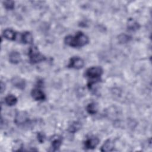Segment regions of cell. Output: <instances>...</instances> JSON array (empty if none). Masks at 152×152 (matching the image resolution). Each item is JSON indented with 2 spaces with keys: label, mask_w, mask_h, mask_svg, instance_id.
<instances>
[{
  "label": "cell",
  "mask_w": 152,
  "mask_h": 152,
  "mask_svg": "<svg viewBox=\"0 0 152 152\" xmlns=\"http://www.w3.org/2000/svg\"><path fill=\"white\" fill-rule=\"evenodd\" d=\"M65 43L71 47H81L87 45L89 39L87 35L81 31L78 32L75 36L68 35L65 37Z\"/></svg>",
  "instance_id": "cell-1"
},
{
  "label": "cell",
  "mask_w": 152,
  "mask_h": 152,
  "mask_svg": "<svg viewBox=\"0 0 152 152\" xmlns=\"http://www.w3.org/2000/svg\"><path fill=\"white\" fill-rule=\"evenodd\" d=\"M28 56L31 64H37L46 59L44 55L40 53L36 46H31L28 50Z\"/></svg>",
  "instance_id": "cell-2"
},
{
  "label": "cell",
  "mask_w": 152,
  "mask_h": 152,
  "mask_svg": "<svg viewBox=\"0 0 152 152\" xmlns=\"http://www.w3.org/2000/svg\"><path fill=\"white\" fill-rule=\"evenodd\" d=\"M103 74V69L100 66H93L88 68L86 72L85 75L90 79H96L99 80V78Z\"/></svg>",
  "instance_id": "cell-3"
},
{
  "label": "cell",
  "mask_w": 152,
  "mask_h": 152,
  "mask_svg": "<svg viewBox=\"0 0 152 152\" xmlns=\"http://www.w3.org/2000/svg\"><path fill=\"white\" fill-rule=\"evenodd\" d=\"M14 122L17 125H23L27 124L29 122V117L26 112L21 111L16 113Z\"/></svg>",
  "instance_id": "cell-4"
},
{
  "label": "cell",
  "mask_w": 152,
  "mask_h": 152,
  "mask_svg": "<svg viewBox=\"0 0 152 152\" xmlns=\"http://www.w3.org/2000/svg\"><path fill=\"white\" fill-rule=\"evenodd\" d=\"M84 65V61L81 58L78 56H74L70 59L68 67L78 69L83 68Z\"/></svg>",
  "instance_id": "cell-5"
},
{
  "label": "cell",
  "mask_w": 152,
  "mask_h": 152,
  "mask_svg": "<svg viewBox=\"0 0 152 152\" xmlns=\"http://www.w3.org/2000/svg\"><path fill=\"white\" fill-rule=\"evenodd\" d=\"M99 142V138L93 137L87 139L84 142V146L86 149H94L98 145Z\"/></svg>",
  "instance_id": "cell-6"
},
{
  "label": "cell",
  "mask_w": 152,
  "mask_h": 152,
  "mask_svg": "<svg viewBox=\"0 0 152 152\" xmlns=\"http://www.w3.org/2000/svg\"><path fill=\"white\" fill-rule=\"evenodd\" d=\"M31 94L32 97L38 101H42L46 99V96L45 93L39 88H34L31 90Z\"/></svg>",
  "instance_id": "cell-7"
},
{
  "label": "cell",
  "mask_w": 152,
  "mask_h": 152,
  "mask_svg": "<svg viewBox=\"0 0 152 152\" xmlns=\"http://www.w3.org/2000/svg\"><path fill=\"white\" fill-rule=\"evenodd\" d=\"M11 83L14 87L21 90L24 89L26 86L25 81L23 78L18 77H15L12 78L11 80Z\"/></svg>",
  "instance_id": "cell-8"
},
{
  "label": "cell",
  "mask_w": 152,
  "mask_h": 152,
  "mask_svg": "<svg viewBox=\"0 0 152 152\" xmlns=\"http://www.w3.org/2000/svg\"><path fill=\"white\" fill-rule=\"evenodd\" d=\"M62 139L59 135H55L51 139V145L53 150L56 151L59 149L62 144Z\"/></svg>",
  "instance_id": "cell-9"
},
{
  "label": "cell",
  "mask_w": 152,
  "mask_h": 152,
  "mask_svg": "<svg viewBox=\"0 0 152 152\" xmlns=\"http://www.w3.org/2000/svg\"><path fill=\"white\" fill-rule=\"evenodd\" d=\"M9 61L11 63L17 64L21 61V55L17 51H12L9 55Z\"/></svg>",
  "instance_id": "cell-10"
},
{
  "label": "cell",
  "mask_w": 152,
  "mask_h": 152,
  "mask_svg": "<svg viewBox=\"0 0 152 152\" xmlns=\"http://www.w3.org/2000/svg\"><path fill=\"white\" fill-rule=\"evenodd\" d=\"M16 33L10 28H7L3 31V36L10 40H14L16 39Z\"/></svg>",
  "instance_id": "cell-11"
},
{
  "label": "cell",
  "mask_w": 152,
  "mask_h": 152,
  "mask_svg": "<svg viewBox=\"0 0 152 152\" xmlns=\"http://www.w3.org/2000/svg\"><path fill=\"white\" fill-rule=\"evenodd\" d=\"M114 149V143L110 140H106L101 147L102 151H111Z\"/></svg>",
  "instance_id": "cell-12"
},
{
  "label": "cell",
  "mask_w": 152,
  "mask_h": 152,
  "mask_svg": "<svg viewBox=\"0 0 152 152\" xmlns=\"http://www.w3.org/2000/svg\"><path fill=\"white\" fill-rule=\"evenodd\" d=\"M127 27L130 30L135 31L139 29L140 26L135 20H134L132 18H129L128 19L127 22Z\"/></svg>",
  "instance_id": "cell-13"
},
{
  "label": "cell",
  "mask_w": 152,
  "mask_h": 152,
  "mask_svg": "<svg viewBox=\"0 0 152 152\" xmlns=\"http://www.w3.org/2000/svg\"><path fill=\"white\" fill-rule=\"evenodd\" d=\"M21 41L25 44L31 43L33 40L32 34L28 31L24 32L21 35Z\"/></svg>",
  "instance_id": "cell-14"
},
{
  "label": "cell",
  "mask_w": 152,
  "mask_h": 152,
  "mask_svg": "<svg viewBox=\"0 0 152 152\" xmlns=\"http://www.w3.org/2000/svg\"><path fill=\"white\" fill-rule=\"evenodd\" d=\"M5 103L10 106H12L15 105L17 102V97L12 94H8L5 98Z\"/></svg>",
  "instance_id": "cell-15"
},
{
  "label": "cell",
  "mask_w": 152,
  "mask_h": 152,
  "mask_svg": "<svg viewBox=\"0 0 152 152\" xmlns=\"http://www.w3.org/2000/svg\"><path fill=\"white\" fill-rule=\"evenodd\" d=\"M98 110L97 104L94 102L88 103L86 107L87 112L91 115H94L97 113Z\"/></svg>",
  "instance_id": "cell-16"
},
{
  "label": "cell",
  "mask_w": 152,
  "mask_h": 152,
  "mask_svg": "<svg viewBox=\"0 0 152 152\" xmlns=\"http://www.w3.org/2000/svg\"><path fill=\"white\" fill-rule=\"evenodd\" d=\"M81 127V125L79 122L75 121L72 122L69 126L68 128V131L70 132L74 133L77 131H78Z\"/></svg>",
  "instance_id": "cell-17"
},
{
  "label": "cell",
  "mask_w": 152,
  "mask_h": 152,
  "mask_svg": "<svg viewBox=\"0 0 152 152\" xmlns=\"http://www.w3.org/2000/svg\"><path fill=\"white\" fill-rule=\"evenodd\" d=\"M5 8L8 10H12L14 8V2L13 1H5L3 2Z\"/></svg>",
  "instance_id": "cell-18"
},
{
  "label": "cell",
  "mask_w": 152,
  "mask_h": 152,
  "mask_svg": "<svg viewBox=\"0 0 152 152\" xmlns=\"http://www.w3.org/2000/svg\"><path fill=\"white\" fill-rule=\"evenodd\" d=\"M119 40L120 42L121 43H126L127 42H128L130 39H131V37L126 35V34H122L121 35L119 36Z\"/></svg>",
  "instance_id": "cell-19"
},
{
  "label": "cell",
  "mask_w": 152,
  "mask_h": 152,
  "mask_svg": "<svg viewBox=\"0 0 152 152\" xmlns=\"http://www.w3.org/2000/svg\"><path fill=\"white\" fill-rule=\"evenodd\" d=\"M45 136L44 134L41 133V132L38 133V134H37V140H39V142H40L41 143L43 142V141L45 140Z\"/></svg>",
  "instance_id": "cell-20"
},
{
  "label": "cell",
  "mask_w": 152,
  "mask_h": 152,
  "mask_svg": "<svg viewBox=\"0 0 152 152\" xmlns=\"http://www.w3.org/2000/svg\"><path fill=\"white\" fill-rule=\"evenodd\" d=\"M5 84H4L2 81L1 83V93H2L3 91L5 90Z\"/></svg>",
  "instance_id": "cell-21"
}]
</instances>
